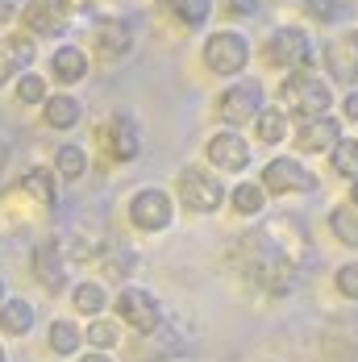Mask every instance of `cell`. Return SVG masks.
Instances as JSON below:
<instances>
[{
    "label": "cell",
    "mask_w": 358,
    "mask_h": 362,
    "mask_svg": "<svg viewBox=\"0 0 358 362\" xmlns=\"http://www.w3.org/2000/svg\"><path fill=\"white\" fill-rule=\"evenodd\" d=\"M279 238V229L275 225H267V229H254V233H246L242 238V262L250 267V275L258 279V284H267V288L284 291L291 288V275H296V250L291 246H279L275 242Z\"/></svg>",
    "instance_id": "1"
},
{
    "label": "cell",
    "mask_w": 358,
    "mask_h": 362,
    "mask_svg": "<svg viewBox=\"0 0 358 362\" xmlns=\"http://www.w3.org/2000/svg\"><path fill=\"white\" fill-rule=\"evenodd\" d=\"M279 96H284L287 109L296 112V117H304V121L325 117L329 105H333L329 83H325L321 75H313V71H287V79L279 83Z\"/></svg>",
    "instance_id": "2"
},
{
    "label": "cell",
    "mask_w": 358,
    "mask_h": 362,
    "mask_svg": "<svg viewBox=\"0 0 358 362\" xmlns=\"http://www.w3.org/2000/svg\"><path fill=\"white\" fill-rule=\"evenodd\" d=\"M262 59H267L271 67L308 71L317 54H313V42H308V34H304L300 25H284V30H275V34L267 37V46H262Z\"/></svg>",
    "instance_id": "3"
},
{
    "label": "cell",
    "mask_w": 358,
    "mask_h": 362,
    "mask_svg": "<svg viewBox=\"0 0 358 362\" xmlns=\"http://www.w3.org/2000/svg\"><path fill=\"white\" fill-rule=\"evenodd\" d=\"M250 63V42L238 30H216L204 42V67L213 75H242Z\"/></svg>",
    "instance_id": "4"
},
{
    "label": "cell",
    "mask_w": 358,
    "mask_h": 362,
    "mask_svg": "<svg viewBox=\"0 0 358 362\" xmlns=\"http://www.w3.org/2000/svg\"><path fill=\"white\" fill-rule=\"evenodd\" d=\"M179 200L187 213H216L225 204V183L204 167H183L179 171Z\"/></svg>",
    "instance_id": "5"
},
{
    "label": "cell",
    "mask_w": 358,
    "mask_h": 362,
    "mask_svg": "<svg viewBox=\"0 0 358 362\" xmlns=\"http://www.w3.org/2000/svg\"><path fill=\"white\" fill-rule=\"evenodd\" d=\"M262 109H267V105H262V83H258V79H238V83H229V88L221 92V100H216V112H221V121H225L229 129L254 121Z\"/></svg>",
    "instance_id": "6"
},
{
    "label": "cell",
    "mask_w": 358,
    "mask_h": 362,
    "mask_svg": "<svg viewBox=\"0 0 358 362\" xmlns=\"http://www.w3.org/2000/svg\"><path fill=\"white\" fill-rule=\"evenodd\" d=\"M96 138L105 142V150L117 163H134L142 154V125L134 121V112H112L105 125L96 129Z\"/></svg>",
    "instance_id": "7"
},
{
    "label": "cell",
    "mask_w": 358,
    "mask_h": 362,
    "mask_svg": "<svg viewBox=\"0 0 358 362\" xmlns=\"http://www.w3.org/2000/svg\"><path fill=\"white\" fill-rule=\"evenodd\" d=\"M129 221L146 229V233H163L171 221H175V200L163 192V187H142V192H134V200H129Z\"/></svg>",
    "instance_id": "8"
},
{
    "label": "cell",
    "mask_w": 358,
    "mask_h": 362,
    "mask_svg": "<svg viewBox=\"0 0 358 362\" xmlns=\"http://www.w3.org/2000/svg\"><path fill=\"white\" fill-rule=\"evenodd\" d=\"M117 313L125 325H134L138 333H158L163 329V308L146 288H121L117 291Z\"/></svg>",
    "instance_id": "9"
},
{
    "label": "cell",
    "mask_w": 358,
    "mask_h": 362,
    "mask_svg": "<svg viewBox=\"0 0 358 362\" xmlns=\"http://www.w3.org/2000/svg\"><path fill=\"white\" fill-rule=\"evenodd\" d=\"M75 4L71 0H30L25 8H21V21H25V30L37 37H54L67 30V21H71Z\"/></svg>",
    "instance_id": "10"
},
{
    "label": "cell",
    "mask_w": 358,
    "mask_h": 362,
    "mask_svg": "<svg viewBox=\"0 0 358 362\" xmlns=\"http://www.w3.org/2000/svg\"><path fill=\"white\" fill-rule=\"evenodd\" d=\"M262 187L275 192V196H287V192H313V187H317V175H313L304 163H296V158H271V163L262 167Z\"/></svg>",
    "instance_id": "11"
},
{
    "label": "cell",
    "mask_w": 358,
    "mask_h": 362,
    "mask_svg": "<svg viewBox=\"0 0 358 362\" xmlns=\"http://www.w3.org/2000/svg\"><path fill=\"white\" fill-rule=\"evenodd\" d=\"M209 163L216 171H246L250 167V142L238 129H221L209 138Z\"/></svg>",
    "instance_id": "12"
},
{
    "label": "cell",
    "mask_w": 358,
    "mask_h": 362,
    "mask_svg": "<svg viewBox=\"0 0 358 362\" xmlns=\"http://www.w3.org/2000/svg\"><path fill=\"white\" fill-rule=\"evenodd\" d=\"M30 267H34V279L50 291V296H59V291L67 288V258H63V246H59V242H42V246H34Z\"/></svg>",
    "instance_id": "13"
},
{
    "label": "cell",
    "mask_w": 358,
    "mask_h": 362,
    "mask_svg": "<svg viewBox=\"0 0 358 362\" xmlns=\"http://www.w3.org/2000/svg\"><path fill=\"white\" fill-rule=\"evenodd\" d=\"M325 67L337 83H358V30H346L342 37H333L325 46Z\"/></svg>",
    "instance_id": "14"
},
{
    "label": "cell",
    "mask_w": 358,
    "mask_h": 362,
    "mask_svg": "<svg viewBox=\"0 0 358 362\" xmlns=\"http://www.w3.org/2000/svg\"><path fill=\"white\" fill-rule=\"evenodd\" d=\"M342 142V121L337 117H313V121H304L300 129H296V146L304 150V154H321V150H333V146Z\"/></svg>",
    "instance_id": "15"
},
{
    "label": "cell",
    "mask_w": 358,
    "mask_h": 362,
    "mask_svg": "<svg viewBox=\"0 0 358 362\" xmlns=\"http://www.w3.org/2000/svg\"><path fill=\"white\" fill-rule=\"evenodd\" d=\"M30 63H34V42H30V37H21V34L0 37V83L25 75Z\"/></svg>",
    "instance_id": "16"
},
{
    "label": "cell",
    "mask_w": 358,
    "mask_h": 362,
    "mask_svg": "<svg viewBox=\"0 0 358 362\" xmlns=\"http://www.w3.org/2000/svg\"><path fill=\"white\" fill-rule=\"evenodd\" d=\"M129 46H134V25H129L125 17H105V21L96 25V50H100L105 59H121Z\"/></svg>",
    "instance_id": "17"
},
{
    "label": "cell",
    "mask_w": 358,
    "mask_h": 362,
    "mask_svg": "<svg viewBox=\"0 0 358 362\" xmlns=\"http://www.w3.org/2000/svg\"><path fill=\"white\" fill-rule=\"evenodd\" d=\"M42 117H46L50 129H71V125H79V117H83V105L75 100L71 92H54V96H46Z\"/></svg>",
    "instance_id": "18"
},
{
    "label": "cell",
    "mask_w": 358,
    "mask_h": 362,
    "mask_svg": "<svg viewBox=\"0 0 358 362\" xmlns=\"http://www.w3.org/2000/svg\"><path fill=\"white\" fill-rule=\"evenodd\" d=\"M50 71L59 83H79L83 75H88V54L79 50V46H59L54 54H50Z\"/></svg>",
    "instance_id": "19"
},
{
    "label": "cell",
    "mask_w": 358,
    "mask_h": 362,
    "mask_svg": "<svg viewBox=\"0 0 358 362\" xmlns=\"http://www.w3.org/2000/svg\"><path fill=\"white\" fill-rule=\"evenodd\" d=\"M71 304H75V313H83V317H92V321H96V317L108 308L105 284H100V279H83V284H75Z\"/></svg>",
    "instance_id": "20"
},
{
    "label": "cell",
    "mask_w": 358,
    "mask_h": 362,
    "mask_svg": "<svg viewBox=\"0 0 358 362\" xmlns=\"http://www.w3.org/2000/svg\"><path fill=\"white\" fill-rule=\"evenodd\" d=\"M30 329H34V308H30L25 300H4V304H0V333L21 337V333H30Z\"/></svg>",
    "instance_id": "21"
},
{
    "label": "cell",
    "mask_w": 358,
    "mask_h": 362,
    "mask_svg": "<svg viewBox=\"0 0 358 362\" xmlns=\"http://www.w3.org/2000/svg\"><path fill=\"white\" fill-rule=\"evenodd\" d=\"M25 192L34 196L37 204L54 209V200H59V180H54V171H50V167H30V171H25Z\"/></svg>",
    "instance_id": "22"
},
{
    "label": "cell",
    "mask_w": 358,
    "mask_h": 362,
    "mask_svg": "<svg viewBox=\"0 0 358 362\" xmlns=\"http://www.w3.org/2000/svg\"><path fill=\"white\" fill-rule=\"evenodd\" d=\"M229 204H233V213H242V217H258V213L267 209V187H262V183H238V187L229 192Z\"/></svg>",
    "instance_id": "23"
},
{
    "label": "cell",
    "mask_w": 358,
    "mask_h": 362,
    "mask_svg": "<svg viewBox=\"0 0 358 362\" xmlns=\"http://www.w3.org/2000/svg\"><path fill=\"white\" fill-rule=\"evenodd\" d=\"M254 134H258V142H267V146H279L287 138V112L284 109H267L254 117Z\"/></svg>",
    "instance_id": "24"
},
{
    "label": "cell",
    "mask_w": 358,
    "mask_h": 362,
    "mask_svg": "<svg viewBox=\"0 0 358 362\" xmlns=\"http://www.w3.org/2000/svg\"><path fill=\"white\" fill-rule=\"evenodd\" d=\"M46 341H50V350L54 354H75L79 346H83V333H79V325L75 321H50V329H46Z\"/></svg>",
    "instance_id": "25"
},
{
    "label": "cell",
    "mask_w": 358,
    "mask_h": 362,
    "mask_svg": "<svg viewBox=\"0 0 358 362\" xmlns=\"http://www.w3.org/2000/svg\"><path fill=\"white\" fill-rule=\"evenodd\" d=\"M329 229H333V238H337L342 246H354L358 250V209L354 204H337V209L329 213Z\"/></svg>",
    "instance_id": "26"
},
{
    "label": "cell",
    "mask_w": 358,
    "mask_h": 362,
    "mask_svg": "<svg viewBox=\"0 0 358 362\" xmlns=\"http://www.w3.org/2000/svg\"><path fill=\"white\" fill-rule=\"evenodd\" d=\"M54 171H59V180H79L83 171H88V154H83V146H59L54 150Z\"/></svg>",
    "instance_id": "27"
},
{
    "label": "cell",
    "mask_w": 358,
    "mask_h": 362,
    "mask_svg": "<svg viewBox=\"0 0 358 362\" xmlns=\"http://www.w3.org/2000/svg\"><path fill=\"white\" fill-rule=\"evenodd\" d=\"M329 163L342 180H358V138H342L329 150Z\"/></svg>",
    "instance_id": "28"
},
{
    "label": "cell",
    "mask_w": 358,
    "mask_h": 362,
    "mask_svg": "<svg viewBox=\"0 0 358 362\" xmlns=\"http://www.w3.org/2000/svg\"><path fill=\"white\" fill-rule=\"evenodd\" d=\"M167 4L187 30H196V25H204L213 17V0H167Z\"/></svg>",
    "instance_id": "29"
},
{
    "label": "cell",
    "mask_w": 358,
    "mask_h": 362,
    "mask_svg": "<svg viewBox=\"0 0 358 362\" xmlns=\"http://www.w3.org/2000/svg\"><path fill=\"white\" fill-rule=\"evenodd\" d=\"M46 96H50V88H46V79L37 71L17 75V100L21 105H46Z\"/></svg>",
    "instance_id": "30"
},
{
    "label": "cell",
    "mask_w": 358,
    "mask_h": 362,
    "mask_svg": "<svg viewBox=\"0 0 358 362\" xmlns=\"http://www.w3.org/2000/svg\"><path fill=\"white\" fill-rule=\"evenodd\" d=\"M88 341H92L96 350H105V354H108V350L121 341V329L112 325V321H105V317H96V321L88 325Z\"/></svg>",
    "instance_id": "31"
},
{
    "label": "cell",
    "mask_w": 358,
    "mask_h": 362,
    "mask_svg": "<svg viewBox=\"0 0 358 362\" xmlns=\"http://www.w3.org/2000/svg\"><path fill=\"white\" fill-rule=\"evenodd\" d=\"M100 254H105V271L117 279V275H125L129 267H134V254L121 250V246H100Z\"/></svg>",
    "instance_id": "32"
},
{
    "label": "cell",
    "mask_w": 358,
    "mask_h": 362,
    "mask_svg": "<svg viewBox=\"0 0 358 362\" xmlns=\"http://www.w3.org/2000/svg\"><path fill=\"white\" fill-rule=\"evenodd\" d=\"M333 279H337V291H342L346 300H358V262H342Z\"/></svg>",
    "instance_id": "33"
},
{
    "label": "cell",
    "mask_w": 358,
    "mask_h": 362,
    "mask_svg": "<svg viewBox=\"0 0 358 362\" xmlns=\"http://www.w3.org/2000/svg\"><path fill=\"white\" fill-rule=\"evenodd\" d=\"M304 13H308L313 21H325V25H329V21H337V17H342V4H337V0H308V4H304Z\"/></svg>",
    "instance_id": "34"
},
{
    "label": "cell",
    "mask_w": 358,
    "mask_h": 362,
    "mask_svg": "<svg viewBox=\"0 0 358 362\" xmlns=\"http://www.w3.org/2000/svg\"><path fill=\"white\" fill-rule=\"evenodd\" d=\"M229 13L233 17H254L258 13V0H229Z\"/></svg>",
    "instance_id": "35"
},
{
    "label": "cell",
    "mask_w": 358,
    "mask_h": 362,
    "mask_svg": "<svg viewBox=\"0 0 358 362\" xmlns=\"http://www.w3.org/2000/svg\"><path fill=\"white\" fill-rule=\"evenodd\" d=\"M342 112H346V121H358V88L342 100Z\"/></svg>",
    "instance_id": "36"
},
{
    "label": "cell",
    "mask_w": 358,
    "mask_h": 362,
    "mask_svg": "<svg viewBox=\"0 0 358 362\" xmlns=\"http://www.w3.org/2000/svg\"><path fill=\"white\" fill-rule=\"evenodd\" d=\"M79 362H112V354H105V350H92V354H83Z\"/></svg>",
    "instance_id": "37"
},
{
    "label": "cell",
    "mask_w": 358,
    "mask_h": 362,
    "mask_svg": "<svg viewBox=\"0 0 358 362\" xmlns=\"http://www.w3.org/2000/svg\"><path fill=\"white\" fill-rule=\"evenodd\" d=\"M4 300H8V296H4V279H0V304H4Z\"/></svg>",
    "instance_id": "38"
},
{
    "label": "cell",
    "mask_w": 358,
    "mask_h": 362,
    "mask_svg": "<svg viewBox=\"0 0 358 362\" xmlns=\"http://www.w3.org/2000/svg\"><path fill=\"white\" fill-rule=\"evenodd\" d=\"M350 204H354V209H358V180H354V200H350Z\"/></svg>",
    "instance_id": "39"
},
{
    "label": "cell",
    "mask_w": 358,
    "mask_h": 362,
    "mask_svg": "<svg viewBox=\"0 0 358 362\" xmlns=\"http://www.w3.org/2000/svg\"><path fill=\"white\" fill-rule=\"evenodd\" d=\"M0 362H4V346H0Z\"/></svg>",
    "instance_id": "40"
}]
</instances>
